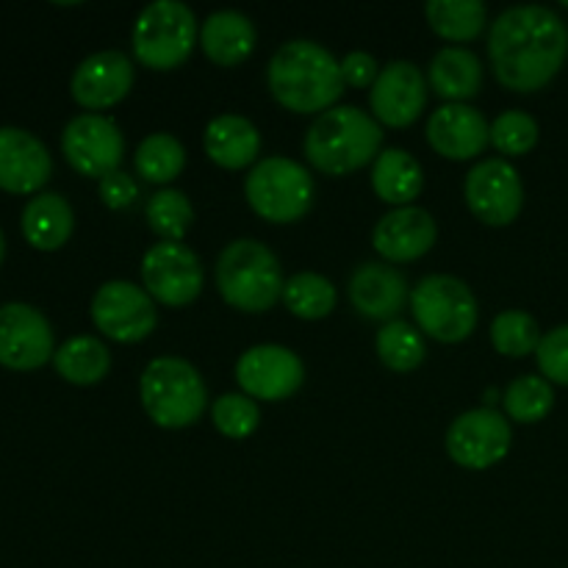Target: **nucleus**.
<instances>
[{"label": "nucleus", "instance_id": "nucleus-1", "mask_svg": "<svg viewBox=\"0 0 568 568\" xmlns=\"http://www.w3.org/2000/svg\"><path fill=\"white\" fill-rule=\"evenodd\" d=\"M568 55L566 22L547 6H514L491 22L488 59L497 81L519 94L538 92Z\"/></svg>", "mask_w": 568, "mask_h": 568}, {"label": "nucleus", "instance_id": "nucleus-2", "mask_svg": "<svg viewBox=\"0 0 568 568\" xmlns=\"http://www.w3.org/2000/svg\"><path fill=\"white\" fill-rule=\"evenodd\" d=\"M270 92L294 114H325L344 92L342 64L331 50L308 39H294L277 48L266 67Z\"/></svg>", "mask_w": 568, "mask_h": 568}, {"label": "nucleus", "instance_id": "nucleus-3", "mask_svg": "<svg viewBox=\"0 0 568 568\" xmlns=\"http://www.w3.org/2000/svg\"><path fill=\"white\" fill-rule=\"evenodd\" d=\"M381 122L355 105H338L314 120L305 133V159L325 175H349L381 155Z\"/></svg>", "mask_w": 568, "mask_h": 568}, {"label": "nucleus", "instance_id": "nucleus-4", "mask_svg": "<svg viewBox=\"0 0 568 568\" xmlns=\"http://www.w3.org/2000/svg\"><path fill=\"white\" fill-rule=\"evenodd\" d=\"M283 270L277 255L255 239H236L216 261V288L231 308L264 314L283 300Z\"/></svg>", "mask_w": 568, "mask_h": 568}, {"label": "nucleus", "instance_id": "nucleus-5", "mask_svg": "<svg viewBox=\"0 0 568 568\" xmlns=\"http://www.w3.org/2000/svg\"><path fill=\"white\" fill-rule=\"evenodd\" d=\"M139 397L144 414L164 430L192 427L209 405V392L200 372L178 355H164L144 366Z\"/></svg>", "mask_w": 568, "mask_h": 568}, {"label": "nucleus", "instance_id": "nucleus-6", "mask_svg": "<svg viewBox=\"0 0 568 568\" xmlns=\"http://www.w3.org/2000/svg\"><path fill=\"white\" fill-rule=\"evenodd\" d=\"M197 44V20L192 9L178 0H155L144 6L131 31L133 55L142 67L170 72L186 64Z\"/></svg>", "mask_w": 568, "mask_h": 568}, {"label": "nucleus", "instance_id": "nucleus-7", "mask_svg": "<svg viewBox=\"0 0 568 568\" xmlns=\"http://www.w3.org/2000/svg\"><path fill=\"white\" fill-rule=\"evenodd\" d=\"M244 197L261 220L272 225H292L303 220L314 203V178L300 161L272 155L250 170Z\"/></svg>", "mask_w": 568, "mask_h": 568}, {"label": "nucleus", "instance_id": "nucleus-8", "mask_svg": "<svg viewBox=\"0 0 568 568\" xmlns=\"http://www.w3.org/2000/svg\"><path fill=\"white\" fill-rule=\"evenodd\" d=\"M410 314L419 333L442 344H458L475 333L477 300L455 275H427L410 288Z\"/></svg>", "mask_w": 568, "mask_h": 568}, {"label": "nucleus", "instance_id": "nucleus-9", "mask_svg": "<svg viewBox=\"0 0 568 568\" xmlns=\"http://www.w3.org/2000/svg\"><path fill=\"white\" fill-rule=\"evenodd\" d=\"M92 322L116 344L144 342L159 325L155 300L131 281H109L92 297Z\"/></svg>", "mask_w": 568, "mask_h": 568}, {"label": "nucleus", "instance_id": "nucleus-10", "mask_svg": "<svg viewBox=\"0 0 568 568\" xmlns=\"http://www.w3.org/2000/svg\"><path fill=\"white\" fill-rule=\"evenodd\" d=\"M61 150L78 175L103 181L105 175L120 170L125 159V136L111 116L81 114L67 122Z\"/></svg>", "mask_w": 568, "mask_h": 568}, {"label": "nucleus", "instance_id": "nucleus-11", "mask_svg": "<svg viewBox=\"0 0 568 568\" xmlns=\"http://www.w3.org/2000/svg\"><path fill=\"white\" fill-rule=\"evenodd\" d=\"M142 281L155 303L183 308L203 292V264L183 242H159L144 253Z\"/></svg>", "mask_w": 568, "mask_h": 568}, {"label": "nucleus", "instance_id": "nucleus-12", "mask_svg": "<svg viewBox=\"0 0 568 568\" xmlns=\"http://www.w3.org/2000/svg\"><path fill=\"white\" fill-rule=\"evenodd\" d=\"M464 197L471 214L488 227L516 222L525 205V186L519 170L505 159H486L471 166L464 183Z\"/></svg>", "mask_w": 568, "mask_h": 568}, {"label": "nucleus", "instance_id": "nucleus-13", "mask_svg": "<svg viewBox=\"0 0 568 568\" xmlns=\"http://www.w3.org/2000/svg\"><path fill=\"white\" fill-rule=\"evenodd\" d=\"M508 416L494 408H475L460 414L447 430V453L458 466L483 471L497 466L510 453Z\"/></svg>", "mask_w": 568, "mask_h": 568}, {"label": "nucleus", "instance_id": "nucleus-14", "mask_svg": "<svg viewBox=\"0 0 568 568\" xmlns=\"http://www.w3.org/2000/svg\"><path fill=\"white\" fill-rule=\"evenodd\" d=\"M305 366L297 353L281 344L250 347L236 364V383L242 394L264 403H281L303 388Z\"/></svg>", "mask_w": 568, "mask_h": 568}, {"label": "nucleus", "instance_id": "nucleus-15", "mask_svg": "<svg viewBox=\"0 0 568 568\" xmlns=\"http://www.w3.org/2000/svg\"><path fill=\"white\" fill-rule=\"evenodd\" d=\"M53 355V327L42 311L26 303H9L0 308V364L6 369H39Z\"/></svg>", "mask_w": 568, "mask_h": 568}, {"label": "nucleus", "instance_id": "nucleus-16", "mask_svg": "<svg viewBox=\"0 0 568 568\" xmlns=\"http://www.w3.org/2000/svg\"><path fill=\"white\" fill-rule=\"evenodd\" d=\"M427 103V83L419 67L410 61H392L381 67L375 87L369 89L372 116L381 125L408 128L422 116Z\"/></svg>", "mask_w": 568, "mask_h": 568}, {"label": "nucleus", "instance_id": "nucleus-17", "mask_svg": "<svg viewBox=\"0 0 568 568\" xmlns=\"http://www.w3.org/2000/svg\"><path fill=\"white\" fill-rule=\"evenodd\" d=\"M133 89V64L120 50H100L72 72L70 92L78 105L89 111L111 109L122 103Z\"/></svg>", "mask_w": 568, "mask_h": 568}, {"label": "nucleus", "instance_id": "nucleus-18", "mask_svg": "<svg viewBox=\"0 0 568 568\" xmlns=\"http://www.w3.org/2000/svg\"><path fill=\"white\" fill-rule=\"evenodd\" d=\"M427 142L449 161H471L491 144V125L466 103H447L427 120Z\"/></svg>", "mask_w": 568, "mask_h": 568}, {"label": "nucleus", "instance_id": "nucleus-19", "mask_svg": "<svg viewBox=\"0 0 568 568\" xmlns=\"http://www.w3.org/2000/svg\"><path fill=\"white\" fill-rule=\"evenodd\" d=\"M438 239L436 220L419 205H403L383 216L372 231V247L388 264H410L433 250Z\"/></svg>", "mask_w": 568, "mask_h": 568}, {"label": "nucleus", "instance_id": "nucleus-20", "mask_svg": "<svg viewBox=\"0 0 568 568\" xmlns=\"http://www.w3.org/2000/svg\"><path fill=\"white\" fill-rule=\"evenodd\" d=\"M53 175V159L33 133L0 128V189L9 194H33Z\"/></svg>", "mask_w": 568, "mask_h": 568}, {"label": "nucleus", "instance_id": "nucleus-21", "mask_svg": "<svg viewBox=\"0 0 568 568\" xmlns=\"http://www.w3.org/2000/svg\"><path fill=\"white\" fill-rule=\"evenodd\" d=\"M349 303L366 320L394 322L405 303H410V288L403 272L388 264H364L349 277Z\"/></svg>", "mask_w": 568, "mask_h": 568}, {"label": "nucleus", "instance_id": "nucleus-22", "mask_svg": "<svg viewBox=\"0 0 568 568\" xmlns=\"http://www.w3.org/2000/svg\"><path fill=\"white\" fill-rule=\"evenodd\" d=\"M205 155L222 170H244L255 164L261 153V133L247 116L222 114L205 128Z\"/></svg>", "mask_w": 568, "mask_h": 568}, {"label": "nucleus", "instance_id": "nucleus-23", "mask_svg": "<svg viewBox=\"0 0 568 568\" xmlns=\"http://www.w3.org/2000/svg\"><path fill=\"white\" fill-rule=\"evenodd\" d=\"M255 26L242 11H214L200 28V48L216 67H239L255 50Z\"/></svg>", "mask_w": 568, "mask_h": 568}, {"label": "nucleus", "instance_id": "nucleus-24", "mask_svg": "<svg viewBox=\"0 0 568 568\" xmlns=\"http://www.w3.org/2000/svg\"><path fill=\"white\" fill-rule=\"evenodd\" d=\"M75 214L61 194L42 192L22 209V236L33 250L53 253L61 250L72 236Z\"/></svg>", "mask_w": 568, "mask_h": 568}, {"label": "nucleus", "instance_id": "nucleus-25", "mask_svg": "<svg viewBox=\"0 0 568 568\" xmlns=\"http://www.w3.org/2000/svg\"><path fill=\"white\" fill-rule=\"evenodd\" d=\"M430 87L449 103H466L483 87V64L471 50L444 48L430 61Z\"/></svg>", "mask_w": 568, "mask_h": 568}, {"label": "nucleus", "instance_id": "nucleus-26", "mask_svg": "<svg viewBox=\"0 0 568 568\" xmlns=\"http://www.w3.org/2000/svg\"><path fill=\"white\" fill-rule=\"evenodd\" d=\"M425 178H422V166L408 150H383L372 166V189L383 203L403 209L410 205V200L419 197Z\"/></svg>", "mask_w": 568, "mask_h": 568}, {"label": "nucleus", "instance_id": "nucleus-27", "mask_svg": "<svg viewBox=\"0 0 568 568\" xmlns=\"http://www.w3.org/2000/svg\"><path fill=\"white\" fill-rule=\"evenodd\" d=\"M53 366L72 386H94L109 375L111 355L100 338L75 336L55 349Z\"/></svg>", "mask_w": 568, "mask_h": 568}, {"label": "nucleus", "instance_id": "nucleus-28", "mask_svg": "<svg viewBox=\"0 0 568 568\" xmlns=\"http://www.w3.org/2000/svg\"><path fill=\"white\" fill-rule=\"evenodd\" d=\"M425 14L433 31L447 42H471L486 31L488 20L480 0H430Z\"/></svg>", "mask_w": 568, "mask_h": 568}, {"label": "nucleus", "instance_id": "nucleus-29", "mask_svg": "<svg viewBox=\"0 0 568 568\" xmlns=\"http://www.w3.org/2000/svg\"><path fill=\"white\" fill-rule=\"evenodd\" d=\"M283 303L297 320H325L336 308V286L316 272H297L283 286Z\"/></svg>", "mask_w": 568, "mask_h": 568}, {"label": "nucleus", "instance_id": "nucleus-30", "mask_svg": "<svg viewBox=\"0 0 568 568\" xmlns=\"http://www.w3.org/2000/svg\"><path fill=\"white\" fill-rule=\"evenodd\" d=\"M133 164H136L139 178L164 186V183H172L183 172L186 150L172 133H153V136L142 139L136 155H133Z\"/></svg>", "mask_w": 568, "mask_h": 568}, {"label": "nucleus", "instance_id": "nucleus-31", "mask_svg": "<svg viewBox=\"0 0 568 568\" xmlns=\"http://www.w3.org/2000/svg\"><path fill=\"white\" fill-rule=\"evenodd\" d=\"M375 353L392 372H414L425 361V338L403 320L386 322L375 336Z\"/></svg>", "mask_w": 568, "mask_h": 568}, {"label": "nucleus", "instance_id": "nucleus-32", "mask_svg": "<svg viewBox=\"0 0 568 568\" xmlns=\"http://www.w3.org/2000/svg\"><path fill=\"white\" fill-rule=\"evenodd\" d=\"M503 405L508 419L519 422V425H536V422L547 419L549 410L555 408V388L547 377L521 375L505 388Z\"/></svg>", "mask_w": 568, "mask_h": 568}, {"label": "nucleus", "instance_id": "nucleus-33", "mask_svg": "<svg viewBox=\"0 0 568 568\" xmlns=\"http://www.w3.org/2000/svg\"><path fill=\"white\" fill-rule=\"evenodd\" d=\"M194 209L192 200L178 189H161L148 203V225L161 242H183L192 231Z\"/></svg>", "mask_w": 568, "mask_h": 568}, {"label": "nucleus", "instance_id": "nucleus-34", "mask_svg": "<svg viewBox=\"0 0 568 568\" xmlns=\"http://www.w3.org/2000/svg\"><path fill=\"white\" fill-rule=\"evenodd\" d=\"M541 327L527 311H503L491 322V344L499 355L508 358H527L541 344Z\"/></svg>", "mask_w": 568, "mask_h": 568}, {"label": "nucleus", "instance_id": "nucleus-35", "mask_svg": "<svg viewBox=\"0 0 568 568\" xmlns=\"http://www.w3.org/2000/svg\"><path fill=\"white\" fill-rule=\"evenodd\" d=\"M211 419H214V427L225 438H250L255 430H258L261 410L255 399H250L247 394H222L220 399L211 408Z\"/></svg>", "mask_w": 568, "mask_h": 568}, {"label": "nucleus", "instance_id": "nucleus-36", "mask_svg": "<svg viewBox=\"0 0 568 568\" xmlns=\"http://www.w3.org/2000/svg\"><path fill=\"white\" fill-rule=\"evenodd\" d=\"M491 144L508 159L527 155L538 144V122L527 111H503L491 122Z\"/></svg>", "mask_w": 568, "mask_h": 568}, {"label": "nucleus", "instance_id": "nucleus-37", "mask_svg": "<svg viewBox=\"0 0 568 568\" xmlns=\"http://www.w3.org/2000/svg\"><path fill=\"white\" fill-rule=\"evenodd\" d=\"M536 358L541 377H547L549 383H558V386H568V325L544 333Z\"/></svg>", "mask_w": 568, "mask_h": 568}, {"label": "nucleus", "instance_id": "nucleus-38", "mask_svg": "<svg viewBox=\"0 0 568 568\" xmlns=\"http://www.w3.org/2000/svg\"><path fill=\"white\" fill-rule=\"evenodd\" d=\"M342 78L344 87L353 89H372L375 87L377 75H381V67H377L375 55L364 53V50H355V53H347L342 61Z\"/></svg>", "mask_w": 568, "mask_h": 568}, {"label": "nucleus", "instance_id": "nucleus-39", "mask_svg": "<svg viewBox=\"0 0 568 568\" xmlns=\"http://www.w3.org/2000/svg\"><path fill=\"white\" fill-rule=\"evenodd\" d=\"M139 197V189L133 183L131 175H125L122 170L111 172L100 181V200H103L105 209L111 211H122L128 205H133V200Z\"/></svg>", "mask_w": 568, "mask_h": 568}, {"label": "nucleus", "instance_id": "nucleus-40", "mask_svg": "<svg viewBox=\"0 0 568 568\" xmlns=\"http://www.w3.org/2000/svg\"><path fill=\"white\" fill-rule=\"evenodd\" d=\"M3 258H6V236L3 231H0V264H3Z\"/></svg>", "mask_w": 568, "mask_h": 568}, {"label": "nucleus", "instance_id": "nucleus-41", "mask_svg": "<svg viewBox=\"0 0 568 568\" xmlns=\"http://www.w3.org/2000/svg\"><path fill=\"white\" fill-rule=\"evenodd\" d=\"M497 397H499V394H497V392H488V394H486V403H488V405H486V408H491V405H494V403H497Z\"/></svg>", "mask_w": 568, "mask_h": 568}, {"label": "nucleus", "instance_id": "nucleus-42", "mask_svg": "<svg viewBox=\"0 0 568 568\" xmlns=\"http://www.w3.org/2000/svg\"><path fill=\"white\" fill-rule=\"evenodd\" d=\"M564 6H566V9H568V0H564Z\"/></svg>", "mask_w": 568, "mask_h": 568}]
</instances>
